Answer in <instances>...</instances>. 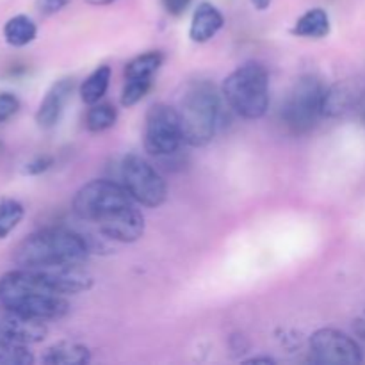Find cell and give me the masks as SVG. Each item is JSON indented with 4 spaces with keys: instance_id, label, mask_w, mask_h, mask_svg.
<instances>
[{
    "instance_id": "8",
    "label": "cell",
    "mask_w": 365,
    "mask_h": 365,
    "mask_svg": "<svg viewBox=\"0 0 365 365\" xmlns=\"http://www.w3.org/2000/svg\"><path fill=\"white\" fill-rule=\"evenodd\" d=\"M121 184L135 203L150 209L160 207L168 198V185L159 171L135 153L121 160Z\"/></svg>"
},
{
    "instance_id": "23",
    "label": "cell",
    "mask_w": 365,
    "mask_h": 365,
    "mask_svg": "<svg viewBox=\"0 0 365 365\" xmlns=\"http://www.w3.org/2000/svg\"><path fill=\"white\" fill-rule=\"evenodd\" d=\"M34 360L27 346L0 337V365H31Z\"/></svg>"
},
{
    "instance_id": "6",
    "label": "cell",
    "mask_w": 365,
    "mask_h": 365,
    "mask_svg": "<svg viewBox=\"0 0 365 365\" xmlns=\"http://www.w3.org/2000/svg\"><path fill=\"white\" fill-rule=\"evenodd\" d=\"M327 86L314 75H305L289 91L282 106V121L294 134H307L323 116Z\"/></svg>"
},
{
    "instance_id": "12",
    "label": "cell",
    "mask_w": 365,
    "mask_h": 365,
    "mask_svg": "<svg viewBox=\"0 0 365 365\" xmlns=\"http://www.w3.org/2000/svg\"><path fill=\"white\" fill-rule=\"evenodd\" d=\"M103 237L116 242H135L145 234V216L141 210L132 203L120 212L113 214L106 221L96 225Z\"/></svg>"
},
{
    "instance_id": "15",
    "label": "cell",
    "mask_w": 365,
    "mask_h": 365,
    "mask_svg": "<svg viewBox=\"0 0 365 365\" xmlns=\"http://www.w3.org/2000/svg\"><path fill=\"white\" fill-rule=\"evenodd\" d=\"M362 100V89L356 88V86L348 84V82H339V84L330 86L324 91L323 116H342L355 106H359Z\"/></svg>"
},
{
    "instance_id": "30",
    "label": "cell",
    "mask_w": 365,
    "mask_h": 365,
    "mask_svg": "<svg viewBox=\"0 0 365 365\" xmlns=\"http://www.w3.org/2000/svg\"><path fill=\"white\" fill-rule=\"evenodd\" d=\"M248 362H250V364H260V362H264V364H273L274 360L269 359V356H255V359L248 360Z\"/></svg>"
},
{
    "instance_id": "7",
    "label": "cell",
    "mask_w": 365,
    "mask_h": 365,
    "mask_svg": "<svg viewBox=\"0 0 365 365\" xmlns=\"http://www.w3.org/2000/svg\"><path fill=\"white\" fill-rule=\"evenodd\" d=\"M180 114L168 103H153L145 118V150L152 157L166 159L184 145Z\"/></svg>"
},
{
    "instance_id": "5",
    "label": "cell",
    "mask_w": 365,
    "mask_h": 365,
    "mask_svg": "<svg viewBox=\"0 0 365 365\" xmlns=\"http://www.w3.org/2000/svg\"><path fill=\"white\" fill-rule=\"evenodd\" d=\"M132 203L135 202L123 184L100 178L88 182L75 192L71 209L81 221L98 225Z\"/></svg>"
},
{
    "instance_id": "18",
    "label": "cell",
    "mask_w": 365,
    "mask_h": 365,
    "mask_svg": "<svg viewBox=\"0 0 365 365\" xmlns=\"http://www.w3.org/2000/svg\"><path fill=\"white\" fill-rule=\"evenodd\" d=\"M2 34L7 45L20 48V46H27L34 41L38 36V25L27 14H16L6 21Z\"/></svg>"
},
{
    "instance_id": "22",
    "label": "cell",
    "mask_w": 365,
    "mask_h": 365,
    "mask_svg": "<svg viewBox=\"0 0 365 365\" xmlns=\"http://www.w3.org/2000/svg\"><path fill=\"white\" fill-rule=\"evenodd\" d=\"M25 216V209L16 200H2L0 202V239H6Z\"/></svg>"
},
{
    "instance_id": "9",
    "label": "cell",
    "mask_w": 365,
    "mask_h": 365,
    "mask_svg": "<svg viewBox=\"0 0 365 365\" xmlns=\"http://www.w3.org/2000/svg\"><path fill=\"white\" fill-rule=\"evenodd\" d=\"M310 360L324 365H356L364 362L359 342L335 328H321L310 337Z\"/></svg>"
},
{
    "instance_id": "13",
    "label": "cell",
    "mask_w": 365,
    "mask_h": 365,
    "mask_svg": "<svg viewBox=\"0 0 365 365\" xmlns=\"http://www.w3.org/2000/svg\"><path fill=\"white\" fill-rule=\"evenodd\" d=\"M73 89L75 81L71 77L59 78V81H56L50 86V89L45 93L41 103H39L38 110H36V123H38V127L48 130V128H53L59 123L61 116L64 113V107L70 102Z\"/></svg>"
},
{
    "instance_id": "10",
    "label": "cell",
    "mask_w": 365,
    "mask_h": 365,
    "mask_svg": "<svg viewBox=\"0 0 365 365\" xmlns=\"http://www.w3.org/2000/svg\"><path fill=\"white\" fill-rule=\"evenodd\" d=\"M32 271H36L50 289L63 296L86 292L95 284V278L86 269L84 264H59V266L36 267Z\"/></svg>"
},
{
    "instance_id": "28",
    "label": "cell",
    "mask_w": 365,
    "mask_h": 365,
    "mask_svg": "<svg viewBox=\"0 0 365 365\" xmlns=\"http://www.w3.org/2000/svg\"><path fill=\"white\" fill-rule=\"evenodd\" d=\"M163 7L166 9V13H170L171 16H180L187 11V7L191 6L192 0H160Z\"/></svg>"
},
{
    "instance_id": "11",
    "label": "cell",
    "mask_w": 365,
    "mask_h": 365,
    "mask_svg": "<svg viewBox=\"0 0 365 365\" xmlns=\"http://www.w3.org/2000/svg\"><path fill=\"white\" fill-rule=\"evenodd\" d=\"M48 335L45 321L27 317L14 310L0 307V337L18 344L31 346L43 342Z\"/></svg>"
},
{
    "instance_id": "19",
    "label": "cell",
    "mask_w": 365,
    "mask_h": 365,
    "mask_svg": "<svg viewBox=\"0 0 365 365\" xmlns=\"http://www.w3.org/2000/svg\"><path fill=\"white\" fill-rule=\"evenodd\" d=\"M110 77H113V70L107 64H100L98 68L91 71V73L86 77V81L81 84V100L86 106H93V103H98L100 100L106 96L107 89H109Z\"/></svg>"
},
{
    "instance_id": "27",
    "label": "cell",
    "mask_w": 365,
    "mask_h": 365,
    "mask_svg": "<svg viewBox=\"0 0 365 365\" xmlns=\"http://www.w3.org/2000/svg\"><path fill=\"white\" fill-rule=\"evenodd\" d=\"M68 4H70V0H36V9L43 16H52V14L63 11Z\"/></svg>"
},
{
    "instance_id": "31",
    "label": "cell",
    "mask_w": 365,
    "mask_h": 365,
    "mask_svg": "<svg viewBox=\"0 0 365 365\" xmlns=\"http://www.w3.org/2000/svg\"><path fill=\"white\" fill-rule=\"evenodd\" d=\"M89 6H109V4L116 2V0H86Z\"/></svg>"
},
{
    "instance_id": "26",
    "label": "cell",
    "mask_w": 365,
    "mask_h": 365,
    "mask_svg": "<svg viewBox=\"0 0 365 365\" xmlns=\"http://www.w3.org/2000/svg\"><path fill=\"white\" fill-rule=\"evenodd\" d=\"M52 164H53L52 157H48V155L36 157L34 160H31V163L25 164L24 173L31 175V177H36V175H41V173H45V171H48L50 168H52Z\"/></svg>"
},
{
    "instance_id": "4",
    "label": "cell",
    "mask_w": 365,
    "mask_h": 365,
    "mask_svg": "<svg viewBox=\"0 0 365 365\" xmlns=\"http://www.w3.org/2000/svg\"><path fill=\"white\" fill-rule=\"evenodd\" d=\"M221 95L234 113L245 120H259L269 107V75L259 63L232 71L221 86Z\"/></svg>"
},
{
    "instance_id": "25",
    "label": "cell",
    "mask_w": 365,
    "mask_h": 365,
    "mask_svg": "<svg viewBox=\"0 0 365 365\" xmlns=\"http://www.w3.org/2000/svg\"><path fill=\"white\" fill-rule=\"evenodd\" d=\"M18 110H20V100H18V96L9 91L0 93V123L9 121Z\"/></svg>"
},
{
    "instance_id": "24",
    "label": "cell",
    "mask_w": 365,
    "mask_h": 365,
    "mask_svg": "<svg viewBox=\"0 0 365 365\" xmlns=\"http://www.w3.org/2000/svg\"><path fill=\"white\" fill-rule=\"evenodd\" d=\"M152 84L153 81H146V78H125L123 91H121V106L134 107L135 103L145 98L146 93L152 89Z\"/></svg>"
},
{
    "instance_id": "21",
    "label": "cell",
    "mask_w": 365,
    "mask_h": 365,
    "mask_svg": "<svg viewBox=\"0 0 365 365\" xmlns=\"http://www.w3.org/2000/svg\"><path fill=\"white\" fill-rule=\"evenodd\" d=\"M118 120V110L113 103L98 102L89 106L88 114H86V127L89 132H103L114 127Z\"/></svg>"
},
{
    "instance_id": "16",
    "label": "cell",
    "mask_w": 365,
    "mask_h": 365,
    "mask_svg": "<svg viewBox=\"0 0 365 365\" xmlns=\"http://www.w3.org/2000/svg\"><path fill=\"white\" fill-rule=\"evenodd\" d=\"M89 360L91 351L88 346L70 341L56 342L41 356V362L48 365H84Z\"/></svg>"
},
{
    "instance_id": "29",
    "label": "cell",
    "mask_w": 365,
    "mask_h": 365,
    "mask_svg": "<svg viewBox=\"0 0 365 365\" xmlns=\"http://www.w3.org/2000/svg\"><path fill=\"white\" fill-rule=\"evenodd\" d=\"M271 2H273V0H252V4L255 6V9H259V11H266L267 7L271 6Z\"/></svg>"
},
{
    "instance_id": "3",
    "label": "cell",
    "mask_w": 365,
    "mask_h": 365,
    "mask_svg": "<svg viewBox=\"0 0 365 365\" xmlns=\"http://www.w3.org/2000/svg\"><path fill=\"white\" fill-rule=\"evenodd\" d=\"M221 98L209 81H195L185 88L178 106L185 145L205 146L212 141L223 114Z\"/></svg>"
},
{
    "instance_id": "1",
    "label": "cell",
    "mask_w": 365,
    "mask_h": 365,
    "mask_svg": "<svg viewBox=\"0 0 365 365\" xmlns=\"http://www.w3.org/2000/svg\"><path fill=\"white\" fill-rule=\"evenodd\" d=\"M0 307L45 323L70 312L66 296L50 289L36 271L27 267L7 271L0 277Z\"/></svg>"
},
{
    "instance_id": "20",
    "label": "cell",
    "mask_w": 365,
    "mask_h": 365,
    "mask_svg": "<svg viewBox=\"0 0 365 365\" xmlns=\"http://www.w3.org/2000/svg\"><path fill=\"white\" fill-rule=\"evenodd\" d=\"M163 64V53L160 52H146L141 56L128 61L125 66V78H146L153 81V75Z\"/></svg>"
},
{
    "instance_id": "2",
    "label": "cell",
    "mask_w": 365,
    "mask_h": 365,
    "mask_svg": "<svg viewBox=\"0 0 365 365\" xmlns=\"http://www.w3.org/2000/svg\"><path fill=\"white\" fill-rule=\"evenodd\" d=\"M91 255L82 232L50 227L27 235L14 250L18 267H48L59 264H84Z\"/></svg>"
},
{
    "instance_id": "32",
    "label": "cell",
    "mask_w": 365,
    "mask_h": 365,
    "mask_svg": "<svg viewBox=\"0 0 365 365\" xmlns=\"http://www.w3.org/2000/svg\"><path fill=\"white\" fill-rule=\"evenodd\" d=\"M362 118H364V121H365V102H364V106H362Z\"/></svg>"
},
{
    "instance_id": "14",
    "label": "cell",
    "mask_w": 365,
    "mask_h": 365,
    "mask_svg": "<svg viewBox=\"0 0 365 365\" xmlns=\"http://www.w3.org/2000/svg\"><path fill=\"white\" fill-rule=\"evenodd\" d=\"M223 13L210 2H202L198 4V7L192 13L189 38L195 43H207L223 29Z\"/></svg>"
},
{
    "instance_id": "17",
    "label": "cell",
    "mask_w": 365,
    "mask_h": 365,
    "mask_svg": "<svg viewBox=\"0 0 365 365\" xmlns=\"http://www.w3.org/2000/svg\"><path fill=\"white\" fill-rule=\"evenodd\" d=\"M331 21L323 7H312L296 20L292 34L307 39H323L330 34Z\"/></svg>"
}]
</instances>
